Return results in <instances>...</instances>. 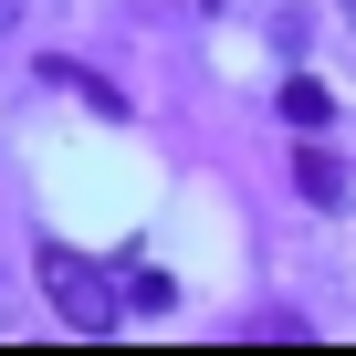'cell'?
<instances>
[{
  "label": "cell",
  "mask_w": 356,
  "mask_h": 356,
  "mask_svg": "<svg viewBox=\"0 0 356 356\" xmlns=\"http://www.w3.org/2000/svg\"><path fill=\"white\" fill-rule=\"evenodd\" d=\"M42 273H53V304H63V325H84V335H95V325L115 314V304L95 293V273H84L74 252H42Z\"/></svg>",
  "instance_id": "cell-1"
},
{
  "label": "cell",
  "mask_w": 356,
  "mask_h": 356,
  "mask_svg": "<svg viewBox=\"0 0 356 356\" xmlns=\"http://www.w3.org/2000/svg\"><path fill=\"white\" fill-rule=\"evenodd\" d=\"M293 189H304V200H325V210H335V200H346V168H335V157H325V147H304V157H293Z\"/></svg>",
  "instance_id": "cell-2"
},
{
  "label": "cell",
  "mask_w": 356,
  "mask_h": 356,
  "mask_svg": "<svg viewBox=\"0 0 356 356\" xmlns=\"http://www.w3.org/2000/svg\"><path fill=\"white\" fill-rule=\"evenodd\" d=\"M283 115H293V126H304V136H314V126H325V115H335V95H325V84H314V74H293V84H283Z\"/></svg>",
  "instance_id": "cell-3"
},
{
  "label": "cell",
  "mask_w": 356,
  "mask_h": 356,
  "mask_svg": "<svg viewBox=\"0 0 356 356\" xmlns=\"http://www.w3.org/2000/svg\"><path fill=\"white\" fill-rule=\"evenodd\" d=\"M157 304H178V283L168 273H126V314H157Z\"/></svg>",
  "instance_id": "cell-4"
},
{
  "label": "cell",
  "mask_w": 356,
  "mask_h": 356,
  "mask_svg": "<svg viewBox=\"0 0 356 356\" xmlns=\"http://www.w3.org/2000/svg\"><path fill=\"white\" fill-rule=\"evenodd\" d=\"M11 22H22V0H0V32H11Z\"/></svg>",
  "instance_id": "cell-5"
}]
</instances>
